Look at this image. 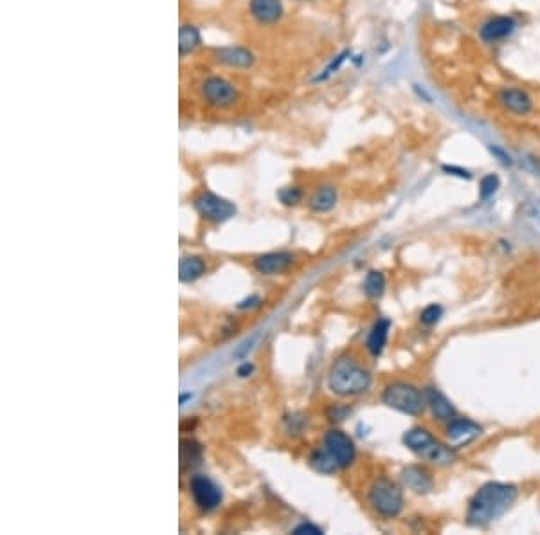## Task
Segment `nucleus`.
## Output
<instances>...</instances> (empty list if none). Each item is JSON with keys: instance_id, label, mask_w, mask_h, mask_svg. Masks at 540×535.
<instances>
[{"instance_id": "f257e3e1", "label": "nucleus", "mask_w": 540, "mask_h": 535, "mask_svg": "<svg viewBox=\"0 0 540 535\" xmlns=\"http://www.w3.org/2000/svg\"><path fill=\"white\" fill-rule=\"evenodd\" d=\"M519 496V489L512 483H484L470 499L467 521L470 527H486L503 517Z\"/></svg>"}, {"instance_id": "f03ea898", "label": "nucleus", "mask_w": 540, "mask_h": 535, "mask_svg": "<svg viewBox=\"0 0 540 535\" xmlns=\"http://www.w3.org/2000/svg\"><path fill=\"white\" fill-rule=\"evenodd\" d=\"M371 373L355 357L342 355L332 364L328 373L329 391L339 396H357L370 389Z\"/></svg>"}, {"instance_id": "7ed1b4c3", "label": "nucleus", "mask_w": 540, "mask_h": 535, "mask_svg": "<svg viewBox=\"0 0 540 535\" xmlns=\"http://www.w3.org/2000/svg\"><path fill=\"white\" fill-rule=\"evenodd\" d=\"M403 443L409 451L420 456L425 462L436 463V465H451L454 463L456 454L451 447L443 446L441 441L423 427H415L403 434Z\"/></svg>"}, {"instance_id": "20e7f679", "label": "nucleus", "mask_w": 540, "mask_h": 535, "mask_svg": "<svg viewBox=\"0 0 540 535\" xmlns=\"http://www.w3.org/2000/svg\"><path fill=\"white\" fill-rule=\"evenodd\" d=\"M382 401L387 408L396 409L403 415L418 417L425 411L427 396L416 386L409 382H391L382 393Z\"/></svg>"}, {"instance_id": "39448f33", "label": "nucleus", "mask_w": 540, "mask_h": 535, "mask_svg": "<svg viewBox=\"0 0 540 535\" xmlns=\"http://www.w3.org/2000/svg\"><path fill=\"white\" fill-rule=\"evenodd\" d=\"M371 507L384 517H396L403 510V494L389 478H378L370 489Z\"/></svg>"}, {"instance_id": "423d86ee", "label": "nucleus", "mask_w": 540, "mask_h": 535, "mask_svg": "<svg viewBox=\"0 0 540 535\" xmlns=\"http://www.w3.org/2000/svg\"><path fill=\"white\" fill-rule=\"evenodd\" d=\"M195 209L200 217L208 222H225L236 215V206L229 202L227 199L215 195V193L203 191L195 199Z\"/></svg>"}, {"instance_id": "0eeeda50", "label": "nucleus", "mask_w": 540, "mask_h": 535, "mask_svg": "<svg viewBox=\"0 0 540 535\" xmlns=\"http://www.w3.org/2000/svg\"><path fill=\"white\" fill-rule=\"evenodd\" d=\"M200 92H202V98L216 108L234 105V101L238 99L236 87L222 76H211V78L203 80L200 85Z\"/></svg>"}, {"instance_id": "6e6552de", "label": "nucleus", "mask_w": 540, "mask_h": 535, "mask_svg": "<svg viewBox=\"0 0 540 535\" xmlns=\"http://www.w3.org/2000/svg\"><path fill=\"white\" fill-rule=\"evenodd\" d=\"M189 491L199 508L211 512L222 503V491L208 476H193L189 482Z\"/></svg>"}, {"instance_id": "1a4fd4ad", "label": "nucleus", "mask_w": 540, "mask_h": 535, "mask_svg": "<svg viewBox=\"0 0 540 535\" xmlns=\"http://www.w3.org/2000/svg\"><path fill=\"white\" fill-rule=\"evenodd\" d=\"M325 447L337 460L341 469H348L349 465H353L355 458H357V449H355L353 440L346 433L339 429L329 431L325 436Z\"/></svg>"}, {"instance_id": "9d476101", "label": "nucleus", "mask_w": 540, "mask_h": 535, "mask_svg": "<svg viewBox=\"0 0 540 535\" xmlns=\"http://www.w3.org/2000/svg\"><path fill=\"white\" fill-rule=\"evenodd\" d=\"M216 62L224 65L232 67V69H249L254 65V54L240 45H229V47H220L215 51Z\"/></svg>"}, {"instance_id": "9b49d317", "label": "nucleus", "mask_w": 540, "mask_h": 535, "mask_svg": "<svg viewBox=\"0 0 540 535\" xmlns=\"http://www.w3.org/2000/svg\"><path fill=\"white\" fill-rule=\"evenodd\" d=\"M249 11L258 24L270 25L283 17L284 9L281 0H251Z\"/></svg>"}, {"instance_id": "f8f14e48", "label": "nucleus", "mask_w": 540, "mask_h": 535, "mask_svg": "<svg viewBox=\"0 0 540 535\" xmlns=\"http://www.w3.org/2000/svg\"><path fill=\"white\" fill-rule=\"evenodd\" d=\"M479 434H481V427L475 424V422L465 420V418H454L452 422H448L447 436L454 447L467 446V443H470L472 440H475Z\"/></svg>"}, {"instance_id": "ddd939ff", "label": "nucleus", "mask_w": 540, "mask_h": 535, "mask_svg": "<svg viewBox=\"0 0 540 535\" xmlns=\"http://www.w3.org/2000/svg\"><path fill=\"white\" fill-rule=\"evenodd\" d=\"M294 263V254L290 253H268L261 254L254 260V269L265 276H276V274L289 270Z\"/></svg>"}, {"instance_id": "4468645a", "label": "nucleus", "mask_w": 540, "mask_h": 535, "mask_svg": "<svg viewBox=\"0 0 540 535\" xmlns=\"http://www.w3.org/2000/svg\"><path fill=\"white\" fill-rule=\"evenodd\" d=\"M499 101L506 111L517 115H526L532 112V98L520 89H503L499 92Z\"/></svg>"}, {"instance_id": "2eb2a0df", "label": "nucleus", "mask_w": 540, "mask_h": 535, "mask_svg": "<svg viewBox=\"0 0 540 535\" xmlns=\"http://www.w3.org/2000/svg\"><path fill=\"white\" fill-rule=\"evenodd\" d=\"M427 396V405L431 408L432 415L438 418L439 422H452L456 418V409L451 404L447 396L443 395L441 391L434 388H429L425 391Z\"/></svg>"}, {"instance_id": "dca6fc26", "label": "nucleus", "mask_w": 540, "mask_h": 535, "mask_svg": "<svg viewBox=\"0 0 540 535\" xmlns=\"http://www.w3.org/2000/svg\"><path fill=\"white\" fill-rule=\"evenodd\" d=\"M513 29H515V20L512 17H496L481 27V38L484 42L503 40L513 33Z\"/></svg>"}, {"instance_id": "f3484780", "label": "nucleus", "mask_w": 540, "mask_h": 535, "mask_svg": "<svg viewBox=\"0 0 540 535\" xmlns=\"http://www.w3.org/2000/svg\"><path fill=\"white\" fill-rule=\"evenodd\" d=\"M402 482L407 489H410V491L416 492V494H427V492L432 489V479L431 476H429V472L416 465L403 469Z\"/></svg>"}, {"instance_id": "a211bd4d", "label": "nucleus", "mask_w": 540, "mask_h": 535, "mask_svg": "<svg viewBox=\"0 0 540 535\" xmlns=\"http://www.w3.org/2000/svg\"><path fill=\"white\" fill-rule=\"evenodd\" d=\"M202 44V34L200 29H196L191 24H182L179 29V51L180 56H187V54L195 53Z\"/></svg>"}, {"instance_id": "6ab92c4d", "label": "nucleus", "mask_w": 540, "mask_h": 535, "mask_svg": "<svg viewBox=\"0 0 540 535\" xmlns=\"http://www.w3.org/2000/svg\"><path fill=\"white\" fill-rule=\"evenodd\" d=\"M389 328L391 323L389 319H378L375 323L373 330H371L370 337H368V350L373 353V355H380L387 344V337H389Z\"/></svg>"}, {"instance_id": "aec40b11", "label": "nucleus", "mask_w": 540, "mask_h": 535, "mask_svg": "<svg viewBox=\"0 0 540 535\" xmlns=\"http://www.w3.org/2000/svg\"><path fill=\"white\" fill-rule=\"evenodd\" d=\"M337 204V189L333 186H322L310 199V209L315 213H328Z\"/></svg>"}, {"instance_id": "412c9836", "label": "nucleus", "mask_w": 540, "mask_h": 535, "mask_svg": "<svg viewBox=\"0 0 540 535\" xmlns=\"http://www.w3.org/2000/svg\"><path fill=\"white\" fill-rule=\"evenodd\" d=\"M206 272V263L199 256H186L180 260L179 265V278L182 283H191L202 278Z\"/></svg>"}, {"instance_id": "4be33fe9", "label": "nucleus", "mask_w": 540, "mask_h": 535, "mask_svg": "<svg viewBox=\"0 0 540 535\" xmlns=\"http://www.w3.org/2000/svg\"><path fill=\"white\" fill-rule=\"evenodd\" d=\"M308 462L310 465H312V469H315L317 472H321V474H333L341 469L337 460L332 456V453H329L326 447H321V449L313 451V453L310 454Z\"/></svg>"}, {"instance_id": "5701e85b", "label": "nucleus", "mask_w": 540, "mask_h": 535, "mask_svg": "<svg viewBox=\"0 0 540 535\" xmlns=\"http://www.w3.org/2000/svg\"><path fill=\"white\" fill-rule=\"evenodd\" d=\"M386 290V278H384L382 272L378 270H371L366 276V282H364V292H366L368 298L377 299L384 294Z\"/></svg>"}, {"instance_id": "b1692460", "label": "nucleus", "mask_w": 540, "mask_h": 535, "mask_svg": "<svg viewBox=\"0 0 540 535\" xmlns=\"http://www.w3.org/2000/svg\"><path fill=\"white\" fill-rule=\"evenodd\" d=\"M200 454H202V451H200V446L196 443V441L182 440V443H180V462H182V470L184 467H186V463L195 465V463L200 460Z\"/></svg>"}, {"instance_id": "393cba45", "label": "nucleus", "mask_w": 540, "mask_h": 535, "mask_svg": "<svg viewBox=\"0 0 540 535\" xmlns=\"http://www.w3.org/2000/svg\"><path fill=\"white\" fill-rule=\"evenodd\" d=\"M499 186H501L499 177L494 175V173L483 177V180H481V186H479V199L481 201H488L490 196H494V193L499 189Z\"/></svg>"}, {"instance_id": "a878e982", "label": "nucleus", "mask_w": 540, "mask_h": 535, "mask_svg": "<svg viewBox=\"0 0 540 535\" xmlns=\"http://www.w3.org/2000/svg\"><path fill=\"white\" fill-rule=\"evenodd\" d=\"M277 196H280V201L283 202L284 206H296L299 204L301 199H303V191H301L297 186H292V188H283L280 193H277Z\"/></svg>"}, {"instance_id": "bb28decb", "label": "nucleus", "mask_w": 540, "mask_h": 535, "mask_svg": "<svg viewBox=\"0 0 540 535\" xmlns=\"http://www.w3.org/2000/svg\"><path fill=\"white\" fill-rule=\"evenodd\" d=\"M441 315L443 308L439 307V305H429V307L420 314V321H422L423 325H427V327H431V325L438 323L439 319H441Z\"/></svg>"}, {"instance_id": "cd10ccee", "label": "nucleus", "mask_w": 540, "mask_h": 535, "mask_svg": "<svg viewBox=\"0 0 540 535\" xmlns=\"http://www.w3.org/2000/svg\"><path fill=\"white\" fill-rule=\"evenodd\" d=\"M294 534H296V535H305V534L319 535V534H322V530L319 527H315V524L303 523V524H299V527H297L296 530H294Z\"/></svg>"}, {"instance_id": "c85d7f7f", "label": "nucleus", "mask_w": 540, "mask_h": 535, "mask_svg": "<svg viewBox=\"0 0 540 535\" xmlns=\"http://www.w3.org/2000/svg\"><path fill=\"white\" fill-rule=\"evenodd\" d=\"M443 170H445V172H454V173H452V175L463 177V179H470V173H468L467 170H463V168H456V166H443Z\"/></svg>"}, {"instance_id": "c756f323", "label": "nucleus", "mask_w": 540, "mask_h": 535, "mask_svg": "<svg viewBox=\"0 0 540 535\" xmlns=\"http://www.w3.org/2000/svg\"><path fill=\"white\" fill-rule=\"evenodd\" d=\"M252 372H254V366H252L251 363H244L240 366V368H238V375H240L241 379H245V377L252 375Z\"/></svg>"}, {"instance_id": "7c9ffc66", "label": "nucleus", "mask_w": 540, "mask_h": 535, "mask_svg": "<svg viewBox=\"0 0 540 535\" xmlns=\"http://www.w3.org/2000/svg\"><path fill=\"white\" fill-rule=\"evenodd\" d=\"M258 301H260V299H258L256 296H252V298H249V299H245V301H241L240 305H238V308H252V307H256Z\"/></svg>"}, {"instance_id": "2f4dec72", "label": "nucleus", "mask_w": 540, "mask_h": 535, "mask_svg": "<svg viewBox=\"0 0 540 535\" xmlns=\"http://www.w3.org/2000/svg\"><path fill=\"white\" fill-rule=\"evenodd\" d=\"M491 151H494V153H497V156L501 157V160H503L504 164H512V159H510V156H504V153L499 150V148H491Z\"/></svg>"}, {"instance_id": "473e14b6", "label": "nucleus", "mask_w": 540, "mask_h": 535, "mask_svg": "<svg viewBox=\"0 0 540 535\" xmlns=\"http://www.w3.org/2000/svg\"><path fill=\"white\" fill-rule=\"evenodd\" d=\"M187 398H191V395H180V405H184V402H186Z\"/></svg>"}, {"instance_id": "72a5a7b5", "label": "nucleus", "mask_w": 540, "mask_h": 535, "mask_svg": "<svg viewBox=\"0 0 540 535\" xmlns=\"http://www.w3.org/2000/svg\"><path fill=\"white\" fill-rule=\"evenodd\" d=\"M299 2H310V0H299Z\"/></svg>"}]
</instances>
